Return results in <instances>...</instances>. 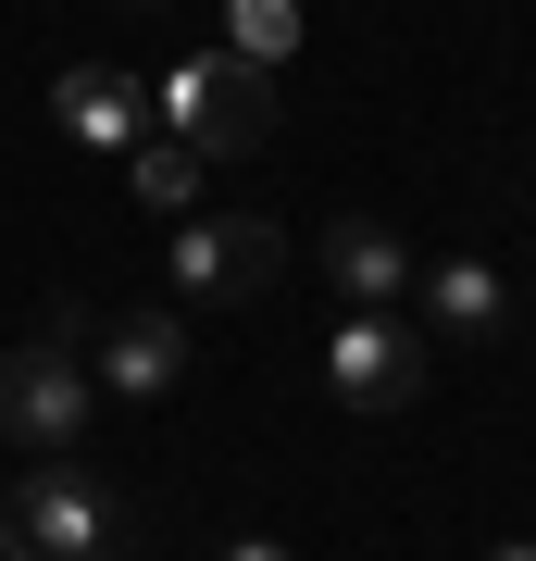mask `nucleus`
<instances>
[{"label": "nucleus", "mask_w": 536, "mask_h": 561, "mask_svg": "<svg viewBox=\"0 0 536 561\" xmlns=\"http://www.w3.org/2000/svg\"><path fill=\"white\" fill-rule=\"evenodd\" d=\"M0 561H125L113 486H100L76 449H38L13 486H0Z\"/></svg>", "instance_id": "nucleus-1"}, {"label": "nucleus", "mask_w": 536, "mask_h": 561, "mask_svg": "<svg viewBox=\"0 0 536 561\" xmlns=\"http://www.w3.org/2000/svg\"><path fill=\"white\" fill-rule=\"evenodd\" d=\"M162 113H175V138L199 162H238L275 138V62H238V50H187L175 76H162Z\"/></svg>", "instance_id": "nucleus-2"}, {"label": "nucleus", "mask_w": 536, "mask_h": 561, "mask_svg": "<svg viewBox=\"0 0 536 561\" xmlns=\"http://www.w3.org/2000/svg\"><path fill=\"white\" fill-rule=\"evenodd\" d=\"M275 275H287V225H262V213H187L175 225V287L187 300L250 312V300H275Z\"/></svg>", "instance_id": "nucleus-3"}, {"label": "nucleus", "mask_w": 536, "mask_h": 561, "mask_svg": "<svg viewBox=\"0 0 536 561\" xmlns=\"http://www.w3.org/2000/svg\"><path fill=\"white\" fill-rule=\"evenodd\" d=\"M88 412H100L88 350H62V337L0 350V437H13V449H76V437H88Z\"/></svg>", "instance_id": "nucleus-4"}, {"label": "nucleus", "mask_w": 536, "mask_h": 561, "mask_svg": "<svg viewBox=\"0 0 536 561\" xmlns=\"http://www.w3.org/2000/svg\"><path fill=\"white\" fill-rule=\"evenodd\" d=\"M424 375H437L424 324H399V312H338V337H324V387H338V412H412Z\"/></svg>", "instance_id": "nucleus-5"}, {"label": "nucleus", "mask_w": 536, "mask_h": 561, "mask_svg": "<svg viewBox=\"0 0 536 561\" xmlns=\"http://www.w3.org/2000/svg\"><path fill=\"white\" fill-rule=\"evenodd\" d=\"M88 375L113 387V400H175V375H187V324L175 312H100L88 324Z\"/></svg>", "instance_id": "nucleus-6"}, {"label": "nucleus", "mask_w": 536, "mask_h": 561, "mask_svg": "<svg viewBox=\"0 0 536 561\" xmlns=\"http://www.w3.org/2000/svg\"><path fill=\"white\" fill-rule=\"evenodd\" d=\"M324 275L350 287V312H399L424 262H412V238H399V225H375V213H338V225H324Z\"/></svg>", "instance_id": "nucleus-7"}, {"label": "nucleus", "mask_w": 536, "mask_h": 561, "mask_svg": "<svg viewBox=\"0 0 536 561\" xmlns=\"http://www.w3.org/2000/svg\"><path fill=\"white\" fill-rule=\"evenodd\" d=\"M412 300L437 312L449 337H499V324H512V287H499V275H487L475 250H449V262H424V275H412Z\"/></svg>", "instance_id": "nucleus-8"}, {"label": "nucleus", "mask_w": 536, "mask_h": 561, "mask_svg": "<svg viewBox=\"0 0 536 561\" xmlns=\"http://www.w3.org/2000/svg\"><path fill=\"white\" fill-rule=\"evenodd\" d=\"M62 125H76V138H100V150H138V88L113 76V62H62Z\"/></svg>", "instance_id": "nucleus-9"}, {"label": "nucleus", "mask_w": 536, "mask_h": 561, "mask_svg": "<svg viewBox=\"0 0 536 561\" xmlns=\"http://www.w3.org/2000/svg\"><path fill=\"white\" fill-rule=\"evenodd\" d=\"M125 187H138V213L187 225V213H199V150H187V138H162V150H125Z\"/></svg>", "instance_id": "nucleus-10"}, {"label": "nucleus", "mask_w": 536, "mask_h": 561, "mask_svg": "<svg viewBox=\"0 0 536 561\" xmlns=\"http://www.w3.org/2000/svg\"><path fill=\"white\" fill-rule=\"evenodd\" d=\"M225 50L238 62H287L299 50V0H238V13H225Z\"/></svg>", "instance_id": "nucleus-11"}, {"label": "nucleus", "mask_w": 536, "mask_h": 561, "mask_svg": "<svg viewBox=\"0 0 536 561\" xmlns=\"http://www.w3.org/2000/svg\"><path fill=\"white\" fill-rule=\"evenodd\" d=\"M225 561H299L287 537H225Z\"/></svg>", "instance_id": "nucleus-12"}, {"label": "nucleus", "mask_w": 536, "mask_h": 561, "mask_svg": "<svg viewBox=\"0 0 536 561\" xmlns=\"http://www.w3.org/2000/svg\"><path fill=\"white\" fill-rule=\"evenodd\" d=\"M487 561H536V537H499V549H487Z\"/></svg>", "instance_id": "nucleus-13"}, {"label": "nucleus", "mask_w": 536, "mask_h": 561, "mask_svg": "<svg viewBox=\"0 0 536 561\" xmlns=\"http://www.w3.org/2000/svg\"><path fill=\"white\" fill-rule=\"evenodd\" d=\"M113 13H162V0H113Z\"/></svg>", "instance_id": "nucleus-14"}]
</instances>
